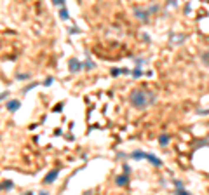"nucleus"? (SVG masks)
Listing matches in <instances>:
<instances>
[{
    "label": "nucleus",
    "instance_id": "nucleus-4",
    "mask_svg": "<svg viewBox=\"0 0 209 195\" xmlns=\"http://www.w3.org/2000/svg\"><path fill=\"white\" fill-rule=\"evenodd\" d=\"M19 105H21V103H19V101H16V99H14V101H9V103H7V110L16 112V110L19 108Z\"/></svg>",
    "mask_w": 209,
    "mask_h": 195
},
{
    "label": "nucleus",
    "instance_id": "nucleus-3",
    "mask_svg": "<svg viewBox=\"0 0 209 195\" xmlns=\"http://www.w3.org/2000/svg\"><path fill=\"white\" fill-rule=\"evenodd\" d=\"M80 68H82L80 61H77L75 58H72V59H70V72H73V73H75V72H78Z\"/></svg>",
    "mask_w": 209,
    "mask_h": 195
},
{
    "label": "nucleus",
    "instance_id": "nucleus-8",
    "mask_svg": "<svg viewBox=\"0 0 209 195\" xmlns=\"http://www.w3.org/2000/svg\"><path fill=\"white\" fill-rule=\"evenodd\" d=\"M200 59H202V63H204L206 66H209V51L208 52H204V54L200 56Z\"/></svg>",
    "mask_w": 209,
    "mask_h": 195
},
{
    "label": "nucleus",
    "instance_id": "nucleus-11",
    "mask_svg": "<svg viewBox=\"0 0 209 195\" xmlns=\"http://www.w3.org/2000/svg\"><path fill=\"white\" fill-rule=\"evenodd\" d=\"M145 155H147V153H141V152H136V153H133V158H138V160H139V158H145Z\"/></svg>",
    "mask_w": 209,
    "mask_h": 195
},
{
    "label": "nucleus",
    "instance_id": "nucleus-7",
    "mask_svg": "<svg viewBox=\"0 0 209 195\" xmlns=\"http://www.w3.org/2000/svg\"><path fill=\"white\" fill-rule=\"evenodd\" d=\"M159 143H160L162 146H166V145L169 143V136H167V134H162V136L159 138Z\"/></svg>",
    "mask_w": 209,
    "mask_h": 195
},
{
    "label": "nucleus",
    "instance_id": "nucleus-9",
    "mask_svg": "<svg viewBox=\"0 0 209 195\" xmlns=\"http://www.w3.org/2000/svg\"><path fill=\"white\" fill-rule=\"evenodd\" d=\"M12 188V181H4L2 183V190H11Z\"/></svg>",
    "mask_w": 209,
    "mask_h": 195
},
{
    "label": "nucleus",
    "instance_id": "nucleus-16",
    "mask_svg": "<svg viewBox=\"0 0 209 195\" xmlns=\"http://www.w3.org/2000/svg\"><path fill=\"white\" fill-rule=\"evenodd\" d=\"M52 2H54L56 5H59V4H63V0H52Z\"/></svg>",
    "mask_w": 209,
    "mask_h": 195
},
{
    "label": "nucleus",
    "instance_id": "nucleus-13",
    "mask_svg": "<svg viewBox=\"0 0 209 195\" xmlns=\"http://www.w3.org/2000/svg\"><path fill=\"white\" fill-rule=\"evenodd\" d=\"M51 84H52V77L45 78V82H44V85H51Z\"/></svg>",
    "mask_w": 209,
    "mask_h": 195
},
{
    "label": "nucleus",
    "instance_id": "nucleus-1",
    "mask_svg": "<svg viewBox=\"0 0 209 195\" xmlns=\"http://www.w3.org/2000/svg\"><path fill=\"white\" fill-rule=\"evenodd\" d=\"M153 101H155V96L145 92V91H134L131 94V105L136 106V108H147Z\"/></svg>",
    "mask_w": 209,
    "mask_h": 195
},
{
    "label": "nucleus",
    "instance_id": "nucleus-10",
    "mask_svg": "<svg viewBox=\"0 0 209 195\" xmlns=\"http://www.w3.org/2000/svg\"><path fill=\"white\" fill-rule=\"evenodd\" d=\"M59 18H61V19H68V11H66V9H61V11H59Z\"/></svg>",
    "mask_w": 209,
    "mask_h": 195
},
{
    "label": "nucleus",
    "instance_id": "nucleus-2",
    "mask_svg": "<svg viewBox=\"0 0 209 195\" xmlns=\"http://www.w3.org/2000/svg\"><path fill=\"white\" fill-rule=\"evenodd\" d=\"M57 174H59V171H57V169H54V171H51L49 174L45 176V179H44V183H45V185H49V183H52V181H54V179H56V178H57Z\"/></svg>",
    "mask_w": 209,
    "mask_h": 195
},
{
    "label": "nucleus",
    "instance_id": "nucleus-12",
    "mask_svg": "<svg viewBox=\"0 0 209 195\" xmlns=\"http://www.w3.org/2000/svg\"><path fill=\"white\" fill-rule=\"evenodd\" d=\"M85 66H87V70H91V68H94V63L93 61H85Z\"/></svg>",
    "mask_w": 209,
    "mask_h": 195
},
{
    "label": "nucleus",
    "instance_id": "nucleus-5",
    "mask_svg": "<svg viewBox=\"0 0 209 195\" xmlns=\"http://www.w3.org/2000/svg\"><path fill=\"white\" fill-rule=\"evenodd\" d=\"M115 181H117V185H119V186H124V185H127V176H126V174L117 176V179H115Z\"/></svg>",
    "mask_w": 209,
    "mask_h": 195
},
{
    "label": "nucleus",
    "instance_id": "nucleus-6",
    "mask_svg": "<svg viewBox=\"0 0 209 195\" xmlns=\"http://www.w3.org/2000/svg\"><path fill=\"white\" fill-rule=\"evenodd\" d=\"M145 158H148V160H150V162H152L153 166H162V162H160V160H159V158H157V157L150 155V153H147V155H145Z\"/></svg>",
    "mask_w": 209,
    "mask_h": 195
},
{
    "label": "nucleus",
    "instance_id": "nucleus-14",
    "mask_svg": "<svg viewBox=\"0 0 209 195\" xmlns=\"http://www.w3.org/2000/svg\"><path fill=\"white\" fill-rule=\"evenodd\" d=\"M178 194H180V195H187L188 192H187V190H183V186H181V188H178Z\"/></svg>",
    "mask_w": 209,
    "mask_h": 195
},
{
    "label": "nucleus",
    "instance_id": "nucleus-15",
    "mask_svg": "<svg viewBox=\"0 0 209 195\" xmlns=\"http://www.w3.org/2000/svg\"><path fill=\"white\" fill-rule=\"evenodd\" d=\"M141 75V70H134V77H139Z\"/></svg>",
    "mask_w": 209,
    "mask_h": 195
}]
</instances>
